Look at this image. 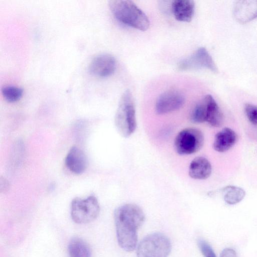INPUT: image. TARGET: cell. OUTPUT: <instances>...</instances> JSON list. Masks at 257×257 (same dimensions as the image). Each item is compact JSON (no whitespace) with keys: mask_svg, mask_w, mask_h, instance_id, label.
Instances as JSON below:
<instances>
[{"mask_svg":"<svg viewBox=\"0 0 257 257\" xmlns=\"http://www.w3.org/2000/svg\"><path fill=\"white\" fill-rule=\"evenodd\" d=\"M114 219L119 245L126 251H133L137 245L138 230L145 220L143 210L135 204H124L115 210Z\"/></svg>","mask_w":257,"mask_h":257,"instance_id":"obj_1","label":"cell"},{"mask_svg":"<svg viewBox=\"0 0 257 257\" xmlns=\"http://www.w3.org/2000/svg\"><path fill=\"white\" fill-rule=\"evenodd\" d=\"M108 5L114 17L120 23L142 31L149 29L148 17L132 1L111 0L109 1Z\"/></svg>","mask_w":257,"mask_h":257,"instance_id":"obj_2","label":"cell"},{"mask_svg":"<svg viewBox=\"0 0 257 257\" xmlns=\"http://www.w3.org/2000/svg\"><path fill=\"white\" fill-rule=\"evenodd\" d=\"M114 123L119 134L124 138L131 136L136 130L135 105L130 90H125L121 96L115 115Z\"/></svg>","mask_w":257,"mask_h":257,"instance_id":"obj_3","label":"cell"},{"mask_svg":"<svg viewBox=\"0 0 257 257\" xmlns=\"http://www.w3.org/2000/svg\"><path fill=\"white\" fill-rule=\"evenodd\" d=\"M171 243L165 234L156 232L145 236L137 248L138 257H168Z\"/></svg>","mask_w":257,"mask_h":257,"instance_id":"obj_4","label":"cell"},{"mask_svg":"<svg viewBox=\"0 0 257 257\" xmlns=\"http://www.w3.org/2000/svg\"><path fill=\"white\" fill-rule=\"evenodd\" d=\"M100 211L97 198L93 195L86 198H75L71 204L72 219L78 224H84L95 220Z\"/></svg>","mask_w":257,"mask_h":257,"instance_id":"obj_5","label":"cell"},{"mask_svg":"<svg viewBox=\"0 0 257 257\" xmlns=\"http://www.w3.org/2000/svg\"><path fill=\"white\" fill-rule=\"evenodd\" d=\"M204 136L197 128L188 127L181 131L176 136L174 147L180 155L192 154L199 151L204 144Z\"/></svg>","mask_w":257,"mask_h":257,"instance_id":"obj_6","label":"cell"},{"mask_svg":"<svg viewBox=\"0 0 257 257\" xmlns=\"http://www.w3.org/2000/svg\"><path fill=\"white\" fill-rule=\"evenodd\" d=\"M201 68L217 72V68L210 54L204 47L198 48L190 56L182 60L178 64V69L186 71Z\"/></svg>","mask_w":257,"mask_h":257,"instance_id":"obj_7","label":"cell"},{"mask_svg":"<svg viewBox=\"0 0 257 257\" xmlns=\"http://www.w3.org/2000/svg\"><path fill=\"white\" fill-rule=\"evenodd\" d=\"M185 101L184 95L180 91L171 89L161 94L157 99L155 110L158 114H164L178 110Z\"/></svg>","mask_w":257,"mask_h":257,"instance_id":"obj_8","label":"cell"},{"mask_svg":"<svg viewBox=\"0 0 257 257\" xmlns=\"http://www.w3.org/2000/svg\"><path fill=\"white\" fill-rule=\"evenodd\" d=\"M116 68V61L113 56L109 54H101L92 59L88 70L93 75L105 77L112 75Z\"/></svg>","mask_w":257,"mask_h":257,"instance_id":"obj_9","label":"cell"},{"mask_svg":"<svg viewBox=\"0 0 257 257\" xmlns=\"http://www.w3.org/2000/svg\"><path fill=\"white\" fill-rule=\"evenodd\" d=\"M233 15L235 18L242 23L257 18V0L236 1L233 7Z\"/></svg>","mask_w":257,"mask_h":257,"instance_id":"obj_10","label":"cell"},{"mask_svg":"<svg viewBox=\"0 0 257 257\" xmlns=\"http://www.w3.org/2000/svg\"><path fill=\"white\" fill-rule=\"evenodd\" d=\"M65 164L68 169L75 174L83 173L87 167V160L84 152L79 148L74 146L69 151Z\"/></svg>","mask_w":257,"mask_h":257,"instance_id":"obj_11","label":"cell"},{"mask_svg":"<svg viewBox=\"0 0 257 257\" xmlns=\"http://www.w3.org/2000/svg\"><path fill=\"white\" fill-rule=\"evenodd\" d=\"M171 10L175 18L178 21L190 22L194 16V2L191 0H175L171 4Z\"/></svg>","mask_w":257,"mask_h":257,"instance_id":"obj_12","label":"cell"},{"mask_svg":"<svg viewBox=\"0 0 257 257\" xmlns=\"http://www.w3.org/2000/svg\"><path fill=\"white\" fill-rule=\"evenodd\" d=\"M202 100L205 107L206 121L214 127H219L223 123V115L216 101L211 95H205Z\"/></svg>","mask_w":257,"mask_h":257,"instance_id":"obj_13","label":"cell"},{"mask_svg":"<svg viewBox=\"0 0 257 257\" xmlns=\"http://www.w3.org/2000/svg\"><path fill=\"white\" fill-rule=\"evenodd\" d=\"M237 135L229 127H224L217 133L214 138L213 148L218 152H224L229 150L236 143Z\"/></svg>","mask_w":257,"mask_h":257,"instance_id":"obj_14","label":"cell"},{"mask_svg":"<svg viewBox=\"0 0 257 257\" xmlns=\"http://www.w3.org/2000/svg\"><path fill=\"white\" fill-rule=\"evenodd\" d=\"M212 167L209 161L203 157H197L190 163L189 175L195 179L204 180L211 175Z\"/></svg>","mask_w":257,"mask_h":257,"instance_id":"obj_15","label":"cell"},{"mask_svg":"<svg viewBox=\"0 0 257 257\" xmlns=\"http://www.w3.org/2000/svg\"><path fill=\"white\" fill-rule=\"evenodd\" d=\"M68 251L69 257H91V251L89 245L79 237H74L70 240Z\"/></svg>","mask_w":257,"mask_h":257,"instance_id":"obj_16","label":"cell"},{"mask_svg":"<svg viewBox=\"0 0 257 257\" xmlns=\"http://www.w3.org/2000/svg\"><path fill=\"white\" fill-rule=\"evenodd\" d=\"M224 201L228 204L234 205L240 202L244 197V190L239 187L227 186L221 189Z\"/></svg>","mask_w":257,"mask_h":257,"instance_id":"obj_17","label":"cell"},{"mask_svg":"<svg viewBox=\"0 0 257 257\" xmlns=\"http://www.w3.org/2000/svg\"><path fill=\"white\" fill-rule=\"evenodd\" d=\"M1 92L4 98L9 102L18 101L23 94V90L22 88L12 85L3 87Z\"/></svg>","mask_w":257,"mask_h":257,"instance_id":"obj_18","label":"cell"},{"mask_svg":"<svg viewBox=\"0 0 257 257\" xmlns=\"http://www.w3.org/2000/svg\"><path fill=\"white\" fill-rule=\"evenodd\" d=\"M190 120L194 123H200L206 121L205 107L202 99L198 102L192 110Z\"/></svg>","mask_w":257,"mask_h":257,"instance_id":"obj_19","label":"cell"},{"mask_svg":"<svg viewBox=\"0 0 257 257\" xmlns=\"http://www.w3.org/2000/svg\"><path fill=\"white\" fill-rule=\"evenodd\" d=\"M197 244L200 250L204 257H216L211 246L203 239H198L197 240Z\"/></svg>","mask_w":257,"mask_h":257,"instance_id":"obj_20","label":"cell"},{"mask_svg":"<svg viewBox=\"0 0 257 257\" xmlns=\"http://www.w3.org/2000/svg\"><path fill=\"white\" fill-rule=\"evenodd\" d=\"M244 110L249 121L252 124L257 126V106L246 103L245 105Z\"/></svg>","mask_w":257,"mask_h":257,"instance_id":"obj_21","label":"cell"},{"mask_svg":"<svg viewBox=\"0 0 257 257\" xmlns=\"http://www.w3.org/2000/svg\"><path fill=\"white\" fill-rule=\"evenodd\" d=\"M220 257H237L235 250L231 248H225L221 252Z\"/></svg>","mask_w":257,"mask_h":257,"instance_id":"obj_22","label":"cell"}]
</instances>
